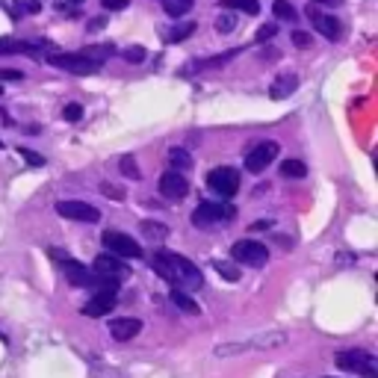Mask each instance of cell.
Here are the masks:
<instances>
[{"instance_id":"1","label":"cell","mask_w":378,"mask_h":378,"mask_svg":"<svg viewBox=\"0 0 378 378\" xmlns=\"http://www.w3.org/2000/svg\"><path fill=\"white\" fill-rule=\"evenodd\" d=\"M151 266L160 278H166V281L175 287V290H184V293H192V290H201L204 287V275L201 269L195 266L192 260H187L184 254L177 252H166L160 249L151 254Z\"/></svg>"},{"instance_id":"2","label":"cell","mask_w":378,"mask_h":378,"mask_svg":"<svg viewBox=\"0 0 378 378\" xmlns=\"http://www.w3.org/2000/svg\"><path fill=\"white\" fill-rule=\"evenodd\" d=\"M337 360V367L340 370H346V372H360V375H367L372 378L378 372V360L367 352V349H343L334 355Z\"/></svg>"},{"instance_id":"3","label":"cell","mask_w":378,"mask_h":378,"mask_svg":"<svg viewBox=\"0 0 378 378\" xmlns=\"http://www.w3.org/2000/svg\"><path fill=\"white\" fill-rule=\"evenodd\" d=\"M231 257H234V263H242V266L260 269L269 263V249L257 240H240L231 245Z\"/></svg>"},{"instance_id":"4","label":"cell","mask_w":378,"mask_h":378,"mask_svg":"<svg viewBox=\"0 0 378 378\" xmlns=\"http://www.w3.org/2000/svg\"><path fill=\"white\" fill-rule=\"evenodd\" d=\"M47 62L57 65V69H62V71H69V74H80V77L98 74L104 69V65H98L95 59H89L83 51H77V54H54V57H47Z\"/></svg>"},{"instance_id":"5","label":"cell","mask_w":378,"mask_h":378,"mask_svg":"<svg viewBox=\"0 0 378 378\" xmlns=\"http://www.w3.org/2000/svg\"><path fill=\"white\" fill-rule=\"evenodd\" d=\"M207 189L219 199H234L237 189H240V172L231 166H219L207 175Z\"/></svg>"},{"instance_id":"6","label":"cell","mask_w":378,"mask_h":378,"mask_svg":"<svg viewBox=\"0 0 378 378\" xmlns=\"http://www.w3.org/2000/svg\"><path fill=\"white\" fill-rule=\"evenodd\" d=\"M237 216V210L231 204H213V201H204L195 207L192 213V225L195 228H213V225H222V222H231Z\"/></svg>"},{"instance_id":"7","label":"cell","mask_w":378,"mask_h":378,"mask_svg":"<svg viewBox=\"0 0 378 378\" xmlns=\"http://www.w3.org/2000/svg\"><path fill=\"white\" fill-rule=\"evenodd\" d=\"M101 242H104V249H107L112 257H122V260H136V257H142V245H139L134 237L122 234V231H104Z\"/></svg>"},{"instance_id":"8","label":"cell","mask_w":378,"mask_h":378,"mask_svg":"<svg viewBox=\"0 0 378 378\" xmlns=\"http://www.w3.org/2000/svg\"><path fill=\"white\" fill-rule=\"evenodd\" d=\"M95 278H104V281H122V278L130 275V266L122 260V257H112V254H98L92 269H89Z\"/></svg>"},{"instance_id":"9","label":"cell","mask_w":378,"mask_h":378,"mask_svg":"<svg viewBox=\"0 0 378 378\" xmlns=\"http://www.w3.org/2000/svg\"><path fill=\"white\" fill-rule=\"evenodd\" d=\"M157 189L163 199H169V201H180V199H187L189 195V180L187 175H180V172H163L160 180H157Z\"/></svg>"},{"instance_id":"10","label":"cell","mask_w":378,"mask_h":378,"mask_svg":"<svg viewBox=\"0 0 378 378\" xmlns=\"http://www.w3.org/2000/svg\"><path fill=\"white\" fill-rule=\"evenodd\" d=\"M57 213L62 219H71V222H86V225L101 222V210L86 204V201H74V199L71 201H57Z\"/></svg>"},{"instance_id":"11","label":"cell","mask_w":378,"mask_h":378,"mask_svg":"<svg viewBox=\"0 0 378 378\" xmlns=\"http://www.w3.org/2000/svg\"><path fill=\"white\" fill-rule=\"evenodd\" d=\"M278 157V142H272V139H266V142H260V145H254L249 154H245V169H249L252 175H260L263 169L269 166V163Z\"/></svg>"},{"instance_id":"12","label":"cell","mask_w":378,"mask_h":378,"mask_svg":"<svg viewBox=\"0 0 378 378\" xmlns=\"http://www.w3.org/2000/svg\"><path fill=\"white\" fill-rule=\"evenodd\" d=\"M59 263H62V269H65V278H69V284L71 287H95V275L83 266V263H77V260H71V257H65L62 252H51Z\"/></svg>"},{"instance_id":"13","label":"cell","mask_w":378,"mask_h":378,"mask_svg":"<svg viewBox=\"0 0 378 378\" xmlns=\"http://www.w3.org/2000/svg\"><path fill=\"white\" fill-rule=\"evenodd\" d=\"M116 307V290H98L83 305V317H107Z\"/></svg>"},{"instance_id":"14","label":"cell","mask_w":378,"mask_h":378,"mask_svg":"<svg viewBox=\"0 0 378 378\" xmlns=\"http://www.w3.org/2000/svg\"><path fill=\"white\" fill-rule=\"evenodd\" d=\"M287 343V334L284 331H263V334H254L245 340V349L249 352H269V349H278Z\"/></svg>"},{"instance_id":"15","label":"cell","mask_w":378,"mask_h":378,"mask_svg":"<svg viewBox=\"0 0 378 378\" xmlns=\"http://www.w3.org/2000/svg\"><path fill=\"white\" fill-rule=\"evenodd\" d=\"M139 331H142V319H134V317H119V319L110 322V334H112V340H119V343L134 340Z\"/></svg>"},{"instance_id":"16","label":"cell","mask_w":378,"mask_h":378,"mask_svg":"<svg viewBox=\"0 0 378 378\" xmlns=\"http://www.w3.org/2000/svg\"><path fill=\"white\" fill-rule=\"evenodd\" d=\"M310 21H314V27L322 33L325 39H331V42L343 39V24H340L337 18H331V15H322V12H317V9H310Z\"/></svg>"},{"instance_id":"17","label":"cell","mask_w":378,"mask_h":378,"mask_svg":"<svg viewBox=\"0 0 378 378\" xmlns=\"http://www.w3.org/2000/svg\"><path fill=\"white\" fill-rule=\"evenodd\" d=\"M295 86H299V77H295V74H281V77H278L275 83L269 86V98L281 101V98H287V95L295 92Z\"/></svg>"},{"instance_id":"18","label":"cell","mask_w":378,"mask_h":378,"mask_svg":"<svg viewBox=\"0 0 378 378\" xmlns=\"http://www.w3.org/2000/svg\"><path fill=\"white\" fill-rule=\"evenodd\" d=\"M195 21H180V24H175V27H169V30H163L160 36L166 39V42H184V39H189L192 33H195Z\"/></svg>"},{"instance_id":"19","label":"cell","mask_w":378,"mask_h":378,"mask_svg":"<svg viewBox=\"0 0 378 378\" xmlns=\"http://www.w3.org/2000/svg\"><path fill=\"white\" fill-rule=\"evenodd\" d=\"M0 54H27V57H39L36 45L21 42V39H0Z\"/></svg>"},{"instance_id":"20","label":"cell","mask_w":378,"mask_h":378,"mask_svg":"<svg viewBox=\"0 0 378 378\" xmlns=\"http://www.w3.org/2000/svg\"><path fill=\"white\" fill-rule=\"evenodd\" d=\"M139 231H142V237H145V240L160 242V240H166V237H169V225L154 222V219H145V222L139 225Z\"/></svg>"},{"instance_id":"21","label":"cell","mask_w":378,"mask_h":378,"mask_svg":"<svg viewBox=\"0 0 378 378\" xmlns=\"http://www.w3.org/2000/svg\"><path fill=\"white\" fill-rule=\"evenodd\" d=\"M172 302L184 310V314H189V317H199L201 314V307H199V302L192 299L189 293H184V290H172Z\"/></svg>"},{"instance_id":"22","label":"cell","mask_w":378,"mask_h":378,"mask_svg":"<svg viewBox=\"0 0 378 378\" xmlns=\"http://www.w3.org/2000/svg\"><path fill=\"white\" fill-rule=\"evenodd\" d=\"M169 163H172V172L184 175L187 169H192V154L187 151V148H172V151H169Z\"/></svg>"},{"instance_id":"23","label":"cell","mask_w":378,"mask_h":378,"mask_svg":"<svg viewBox=\"0 0 378 378\" xmlns=\"http://www.w3.org/2000/svg\"><path fill=\"white\" fill-rule=\"evenodd\" d=\"M225 9H234V12H242V15H257L260 12V4L257 0H222Z\"/></svg>"},{"instance_id":"24","label":"cell","mask_w":378,"mask_h":378,"mask_svg":"<svg viewBox=\"0 0 378 378\" xmlns=\"http://www.w3.org/2000/svg\"><path fill=\"white\" fill-rule=\"evenodd\" d=\"M281 175L293 177V180H302V177H307V166L302 160H284L281 163Z\"/></svg>"},{"instance_id":"25","label":"cell","mask_w":378,"mask_h":378,"mask_svg":"<svg viewBox=\"0 0 378 378\" xmlns=\"http://www.w3.org/2000/svg\"><path fill=\"white\" fill-rule=\"evenodd\" d=\"M213 269H216L225 281H231V284H237L240 281V269H237V263H228V260H213Z\"/></svg>"},{"instance_id":"26","label":"cell","mask_w":378,"mask_h":378,"mask_svg":"<svg viewBox=\"0 0 378 378\" xmlns=\"http://www.w3.org/2000/svg\"><path fill=\"white\" fill-rule=\"evenodd\" d=\"M192 6H195V0H163V9H166V15H172V18L187 15Z\"/></svg>"},{"instance_id":"27","label":"cell","mask_w":378,"mask_h":378,"mask_svg":"<svg viewBox=\"0 0 378 378\" xmlns=\"http://www.w3.org/2000/svg\"><path fill=\"white\" fill-rule=\"evenodd\" d=\"M119 172H122L127 180H139V177H142V172H139V166H136V160L130 157V154H124V157L119 160Z\"/></svg>"},{"instance_id":"28","label":"cell","mask_w":378,"mask_h":378,"mask_svg":"<svg viewBox=\"0 0 378 378\" xmlns=\"http://www.w3.org/2000/svg\"><path fill=\"white\" fill-rule=\"evenodd\" d=\"M272 12H275V18H284V21H295L299 15H295V9L287 4V0H275L272 4Z\"/></svg>"},{"instance_id":"29","label":"cell","mask_w":378,"mask_h":378,"mask_svg":"<svg viewBox=\"0 0 378 378\" xmlns=\"http://www.w3.org/2000/svg\"><path fill=\"white\" fill-rule=\"evenodd\" d=\"M249 352L245 349V340L242 343H222V346H216V358H231V355H242Z\"/></svg>"},{"instance_id":"30","label":"cell","mask_w":378,"mask_h":378,"mask_svg":"<svg viewBox=\"0 0 378 378\" xmlns=\"http://www.w3.org/2000/svg\"><path fill=\"white\" fill-rule=\"evenodd\" d=\"M122 57H124L127 62H134V65H139V62H145V59H148V51H145V47H142V45H130V47H127V51H122Z\"/></svg>"},{"instance_id":"31","label":"cell","mask_w":378,"mask_h":378,"mask_svg":"<svg viewBox=\"0 0 378 378\" xmlns=\"http://www.w3.org/2000/svg\"><path fill=\"white\" fill-rule=\"evenodd\" d=\"M18 154H21V160H27V163H30V166H36V169H39V166H45V157H42V154H36V151H30V148H24V145L18 148Z\"/></svg>"},{"instance_id":"32","label":"cell","mask_w":378,"mask_h":378,"mask_svg":"<svg viewBox=\"0 0 378 378\" xmlns=\"http://www.w3.org/2000/svg\"><path fill=\"white\" fill-rule=\"evenodd\" d=\"M62 119L65 122H80V119H83V107H80V104H65Z\"/></svg>"},{"instance_id":"33","label":"cell","mask_w":378,"mask_h":378,"mask_svg":"<svg viewBox=\"0 0 378 378\" xmlns=\"http://www.w3.org/2000/svg\"><path fill=\"white\" fill-rule=\"evenodd\" d=\"M101 192L107 195L110 201H124V189H122V187H112V184H107V180L101 184Z\"/></svg>"},{"instance_id":"34","label":"cell","mask_w":378,"mask_h":378,"mask_svg":"<svg viewBox=\"0 0 378 378\" xmlns=\"http://www.w3.org/2000/svg\"><path fill=\"white\" fill-rule=\"evenodd\" d=\"M278 36V27L275 24H263L260 30H257V42H269V39H275Z\"/></svg>"},{"instance_id":"35","label":"cell","mask_w":378,"mask_h":378,"mask_svg":"<svg viewBox=\"0 0 378 378\" xmlns=\"http://www.w3.org/2000/svg\"><path fill=\"white\" fill-rule=\"evenodd\" d=\"M216 27H219V33H231L237 27V18H234V15H222V18L216 21Z\"/></svg>"},{"instance_id":"36","label":"cell","mask_w":378,"mask_h":378,"mask_svg":"<svg viewBox=\"0 0 378 378\" xmlns=\"http://www.w3.org/2000/svg\"><path fill=\"white\" fill-rule=\"evenodd\" d=\"M293 45H295V47H310V33L295 30V33H293Z\"/></svg>"},{"instance_id":"37","label":"cell","mask_w":378,"mask_h":378,"mask_svg":"<svg viewBox=\"0 0 378 378\" xmlns=\"http://www.w3.org/2000/svg\"><path fill=\"white\" fill-rule=\"evenodd\" d=\"M104 9L107 12H122V9H127V0H104Z\"/></svg>"},{"instance_id":"38","label":"cell","mask_w":378,"mask_h":378,"mask_svg":"<svg viewBox=\"0 0 378 378\" xmlns=\"http://www.w3.org/2000/svg\"><path fill=\"white\" fill-rule=\"evenodd\" d=\"M24 77V71H18V69H0V80H21Z\"/></svg>"},{"instance_id":"39","label":"cell","mask_w":378,"mask_h":378,"mask_svg":"<svg viewBox=\"0 0 378 378\" xmlns=\"http://www.w3.org/2000/svg\"><path fill=\"white\" fill-rule=\"evenodd\" d=\"M266 228H272V222L263 219V222H254V225H252V231H266Z\"/></svg>"},{"instance_id":"40","label":"cell","mask_w":378,"mask_h":378,"mask_svg":"<svg viewBox=\"0 0 378 378\" xmlns=\"http://www.w3.org/2000/svg\"><path fill=\"white\" fill-rule=\"evenodd\" d=\"M101 27H104V18H92V21H89V30H92V33L101 30Z\"/></svg>"},{"instance_id":"41","label":"cell","mask_w":378,"mask_h":378,"mask_svg":"<svg viewBox=\"0 0 378 378\" xmlns=\"http://www.w3.org/2000/svg\"><path fill=\"white\" fill-rule=\"evenodd\" d=\"M317 4H322V6H340V0H317Z\"/></svg>"},{"instance_id":"42","label":"cell","mask_w":378,"mask_h":378,"mask_svg":"<svg viewBox=\"0 0 378 378\" xmlns=\"http://www.w3.org/2000/svg\"><path fill=\"white\" fill-rule=\"evenodd\" d=\"M69 4H74V6H80V0H69Z\"/></svg>"},{"instance_id":"43","label":"cell","mask_w":378,"mask_h":378,"mask_svg":"<svg viewBox=\"0 0 378 378\" xmlns=\"http://www.w3.org/2000/svg\"><path fill=\"white\" fill-rule=\"evenodd\" d=\"M0 148H4V142H0Z\"/></svg>"}]
</instances>
